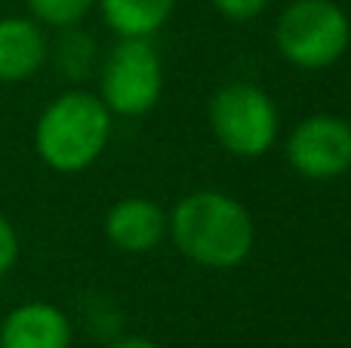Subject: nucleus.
I'll list each match as a JSON object with an SVG mask.
<instances>
[{
  "instance_id": "obj_7",
  "label": "nucleus",
  "mask_w": 351,
  "mask_h": 348,
  "mask_svg": "<svg viewBox=\"0 0 351 348\" xmlns=\"http://www.w3.org/2000/svg\"><path fill=\"white\" fill-rule=\"evenodd\" d=\"M0 348H71V321L53 302H22L0 321Z\"/></svg>"
},
{
  "instance_id": "obj_9",
  "label": "nucleus",
  "mask_w": 351,
  "mask_h": 348,
  "mask_svg": "<svg viewBox=\"0 0 351 348\" xmlns=\"http://www.w3.org/2000/svg\"><path fill=\"white\" fill-rule=\"evenodd\" d=\"M49 59L47 31L31 16L0 18V84L31 80Z\"/></svg>"
},
{
  "instance_id": "obj_6",
  "label": "nucleus",
  "mask_w": 351,
  "mask_h": 348,
  "mask_svg": "<svg viewBox=\"0 0 351 348\" xmlns=\"http://www.w3.org/2000/svg\"><path fill=\"white\" fill-rule=\"evenodd\" d=\"M287 160L302 179L330 182L351 170V123L336 114H311L293 127Z\"/></svg>"
},
{
  "instance_id": "obj_2",
  "label": "nucleus",
  "mask_w": 351,
  "mask_h": 348,
  "mask_svg": "<svg viewBox=\"0 0 351 348\" xmlns=\"http://www.w3.org/2000/svg\"><path fill=\"white\" fill-rule=\"evenodd\" d=\"M111 139V111L96 92L68 90L40 111L34 123V151L56 173H84Z\"/></svg>"
},
{
  "instance_id": "obj_11",
  "label": "nucleus",
  "mask_w": 351,
  "mask_h": 348,
  "mask_svg": "<svg viewBox=\"0 0 351 348\" xmlns=\"http://www.w3.org/2000/svg\"><path fill=\"white\" fill-rule=\"evenodd\" d=\"M28 3L31 18H37L47 28H74L80 25L90 10L96 6V0H25Z\"/></svg>"
},
{
  "instance_id": "obj_13",
  "label": "nucleus",
  "mask_w": 351,
  "mask_h": 348,
  "mask_svg": "<svg viewBox=\"0 0 351 348\" xmlns=\"http://www.w3.org/2000/svg\"><path fill=\"white\" fill-rule=\"evenodd\" d=\"M19 232L3 213H0V277H6L19 262Z\"/></svg>"
},
{
  "instance_id": "obj_8",
  "label": "nucleus",
  "mask_w": 351,
  "mask_h": 348,
  "mask_svg": "<svg viewBox=\"0 0 351 348\" xmlns=\"http://www.w3.org/2000/svg\"><path fill=\"white\" fill-rule=\"evenodd\" d=\"M167 213L148 197H123L105 213V238L123 253H152L167 238Z\"/></svg>"
},
{
  "instance_id": "obj_15",
  "label": "nucleus",
  "mask_w": 351,
  "mask_h": 348,
  "mask_svg": "<svg viewBox=\"0 0 351 348\" xmlns=\"http://www.w3.org/2000/svg\"><path fill=\"white\" fill-rule=\"evenodd\" d=\"M111 348H160V345L152 343V339H145V336H127V339H117Z\"/></svg>"
},
{
  "instance_id": "obj_4",
  "label": "nucleus",
  "mask_w": 351,
  "mask_h": 348,
  "mask_svg": "<svg viewBox=\"0 0 351 348\" xmlns=\"http://www.w3.org/2000/svg\"><path fill=\"white\" fill-rule=\"evenodd\" d=\"M210 127L234 158H262L280 133L278 105L256 84H225L210 102Z\"/></svg>"
},
{
  "instance_id": "obj_12",
  "label": "nucleus",
  "mask_w": 351,
  "mask_h": 348,
  "mask_svg": "<svg viewBox=\"0 0 351 348\" xmlns=\"http://www.w3.org/2000/svg\"><path fill=\"white\" fill-rule=\"evenodd\" d=\"M56 65L71 80H80L90 71L93 40L86 34H80L77 25H74V28H62V37H59V43H56Z\"/></svg>"
},
{
  "instance_id": "obj_3",
  "label": "nucleus",
  "mask_w": 351,
  "mask_h": 348,
  "mask_svg": "<svg viewBox=\"0 0 351 348\" xmlns=\"http://www.w3.org/2000/svg\"><path fill=\"white\" fill-rule=\"evenodd\" d=\"M351 22L336 0H293L274 25V47L290 65L305 71L330 68L346 55Z\"/></svg>"
},
{
  "instance_id": "obj_10",
  "label": "nucleus",
  "mask_w": 351,
  "mask_h": 348,
  "mask_svg": "<svg viewBox=\"0 0 351 348\" xmlns=\"http://www.w3.org/2000/svg\"><path fill=\"white\" fill-rule=\"evenodd\" d=\"M117 37H152L170 18L176 0H96Z\"/></svg>"
},
{
  "instance_id": "obj_14",
  "label": "nucleus",
  "mask_w": 351,
  "mask_h": 348,
  "mask_svg": "<svg viewBox=\"0 0 351 348\" xmlns=\"http://www.w3.org/2000/svg\"><path fill=\"white\" fill-rule=\"evenodd\" d=\"M213 6L231 22H250L259 12H265L268 0H213Z\"/></svg>"
},
{
  "instance_id": "obj_5",
  "label": "nucleus",
  "mask_w": 351,
  "mask_h": 348,
  "mask_svg": "<svg viewBox=\"0 0 351 348\" xmlns=\"http://www.w3.org/2000/svg\"><path fill=\"white\" fill-rule=\"evenodd\" d=\"M164 65L148 37H121L99 71V99L117 117H142L160 102Z\"/></svg>"
},
{
  "instance_id": "obj_1",
  "label": "nucleus",
  "mask_w": 351,
  "mask_h": 348,
  "mask_svg": "<svg viewBox=\"0 0 351 348\" xmlns=\"http://www.w3.org/2000/svg\"><path fill=\"white\" fill-rule=\"evenodd\" d=\"M176 250L204 269H237L256 244L250 210L225 191H194L167 216Z\"/></svg>"
}]
</instances>
